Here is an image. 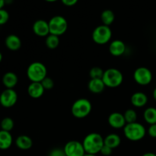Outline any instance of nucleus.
<instances>
[{
	"mask_svg": "<svg viewBox=\"0 0 156 156\" xmlns=\"http://www.w3.org/2000/svg\"><path fill=\"white\" fill-rule=\"evenodd\" d=\"M5 47L12 51H17L21 47V41L19 37L15 34H9L5 40Z\"/></svg>",
	"mask_w": 156,
	"mask_h": 156,
	"instance_id": "nucleus-15",
	"label": "nucleus"
},
{
	"mask_svg": "<svg viewBox=\"0 0 156 156\" xmlns=\"http://www.w3.org/2000/svg\"><path fill=\"white\" fill-rule=\"evenodd\" d=\"M84 156H98L97 155H94V154H85Z\"/></svg>",
	"mask_w": 156,
	"mask_h": 156,
	"instance_id": "nucleus-39",
	"label": "nucleus"
},
{
	"mask_svg": "<svg viewBox=\"0 0 156 156\" xmlns=\"http://www.w3.org/2000/svg\"><path fill=\"white\" fill-rule=\"evenodd\" d=\"M123 134L129 141H140L145 137L146 129L142 123L135 122L132 123H126L123 127Z\"/></svg>",
	"mask_w": 156,
	"mask_h": 156,
	"instance_id": "nucleus-2",
	"label": "nucleus"
},
{
	"mask_svg": "<svg viewBox=\"0 0 156 156\" xmlns=\"http://www.w3.org/2000/svg\"><path fill=\"white\" fill-rule=\"evenodd\" d=\"M45 44L47 48L50 49V50H54V49L57 48L58 46H59V37L58 36H56V35L50 34L46 37Z\"/></svg>",
	"mask_w": 156,
	"mask_h": 156,
	"instance_id": "nucleus-24",
	"label": "nucleus"
},
{
	"mask_svg": "<svg viewBox=\"0 0 156 156\" xmlns=\"http://www.w3.org/2000/svg\"><path fill=\"white\" fill-rule=\"evenodd\" d=\"M133 79L138 85L146 86L152 82V73L150 69L146 67H139L133 73Z\"/></svg>",
	"mask_w": 156,
	"mask_h": 156,
	"instance_id": "nucleus-8",
	"label": "nucleus"
},
{
	"mask_svg": "<svg viewBox=\"0 0 156 156\" xmlns=\"http://www.w3.org/2000/svg\"><path fill=\"white\" fill-rule=\"evenodd\" d=\"M104 71L101 67L94 66L91 68L89 71V76L91 77V79H102L104 76Z\"/></svg>",
	"mask_w": 156,
	"mask_h": 156,
	"instance_id": "nucleus-27",
	"label": "nucleus"
},
{
	"mask_svg": "<svg viewBox=\"0 0 156 156\" xmlns=\"http://www.w3.org/2000/svg\"><path fill=\"white\" fill-rule=\"evenodd\" d=\"M45 89L41 82H31L27 87V93L32 98H40L44 94Z\"/></svg>",
	"mask_w": 156,
	"mask_h": 156,
	"instance_id": "nucleus-14",
	"label": "nucleus"
},
{
	"mask_svg": "<svg viewBox=\"0 0 156 156\" xmlns=\"http://www.w3.org/2000/svg\"><path fill=\"white\" fill-rule=\"evenodd\" d=\"M92 110V105L90 101L86 98L76 100L72 106L71 111L73 117L78 119H82L88 117Z\"/></svg>",
	"mask_w": 156,
	"mask_h": 156,
	"instance_id": "nucleus-5",
	"label": "nucleus"
},
{
	"mask_svg": "<svg viewBox=\"0 0 156 156\" xmlns=\"http://www.w3.org/2000/svg\"><path fill=\"white\" fill-rule=\"evenodd\" d=\"M152 96H153L154 100H155L156 101V88L153 90V92H152Z\"/></svg>",
	"mask_w": 156,
	"mask_h": 156,
	"instance_id": "nucleus-37",
	"label": "nucleus"
},
{
	"mask_svg": "<svg viewBox=\"0 0 156 156\" xmlns=\"http://www.w3.org/2000/svg\"><path fill=\"white\" fill-rule=\"evenodd\" d=\"M101 20L103 24L107 26L111 25L115 20V14L114 12L110 9H106L103 11L101 15Z\"/></svg>",
	"mask_w": 156,
	"mask_h": 156,
	"instance_id": "nucleus-23",
	"label": "nucleus"
},
{
	"mask_svg": "<svg viewBox=\"0 0 156 156\" xmlns=\"http://www.w3.org/2000/svg\"><path fill=\"white\" fill-rule=\"evenodd\" d=\"M108 120L110 126L114 129H122L126 124L123 114L119 112H114L110 114Z\"/></svg>",
	"mask_w": 156,
	"mask_h": 156,
	"instance_id": "nucleus-12",
	"label": "nucleus"
},
{
	"mask_svg": "<svg viewBox=\"0 0 156 156\" xmlns=\"http://www.w3.org/2000/svg\"><path fill=\"white\" fill-rule=\"evenodd\" d=\"M2 84L6 88L13 89L18 82V77L13 72L5 73L2 76Z\"/></svg>",
	"mask_w": 156,
	"mask_h": 156,
	"instance_id": "nucleus-16",
	"label": "nucleus"
},
{
	"mask_svg": "<svg viewBox=\"0 0 156 156\" xmlns=\"http://www.w3.org/2000/svg\"><path fill=\"white\" fill-rule=\"evenodd\" d=\"M9 14L5 9H0V26L4 25L9 21Z\"/></svg>",
	"mask_w": 156,
	"mask_h": 156,
	"instance_id": "nucleus-29",
	"label": "nucleus"
},
{
	"mask_svg": "<svg viewBox=\"0 0 156 156\" xmlns=\"http://www.w3.org/2000/svg\"><path fill=\"white\" fill-rule=\"evenodd\" d=\"M148 134L152 138H156V123L150 125L147 131Z\"/></svg>",
	"mask_w": 156,
	"mask_h": 156,
	"instance_id": "nucleus-31",
	"label": "nucleus"
},
{
	"mask_svg": "<svg viewBox=\"0 0 156 156\" xmlns=\"http://www.w3.org/2000/svg\"><path fill=\"white\" fill-rule=\"evenodd\" d=\"M82 145L85 149V153L97 155L98 153H100L101 149L105 145L104 138L101 134L91 133L84 138Z\"/></svg>",
	"mask_w": 156,
	"mask_h": 156,
	"instance_id": "nucleus-1",
	"label": "nucleus"
},
{
	"mask_svg": "<svg viewBox=\"0 0 156 156\" xmlns=\"http://www.w3.org/2000/svg\"><path fill=\"white\" fill-rule=\"evenodd\" d=\"M13 143V137L10 132L0 130V149L6 150L12 146Z\"/></svg>",
	"mask_w": 156,
	"mask_h": 156,
	"instance_id": "nucleus-18",
	"label": "nucleus"
},
{
	"mask_svg": "<svg viewBox=\"0 0 156 156\" xmlns=\"http://www.w3.org/2000/svg\"><path fill=\"white\" fill-rule=\"evenodd\" d=\"M66 156H84L85 151L82 143L76 140L68 142L63 148Z\"/></svg>",
	"mask_w": 156,
	"mask_h": 156,
	"instance_id": "nucleus-9",
	"label": "nucleus"
},
{
	"mask_svg": "<svg viewBox=\"0 0 156 156\" xmlns=\"http://www.w3.org/2000/svg\"><path fill=\"white\" fill-rule=\"evenodd\" d=\"M15 145L21 150H28L33 146V141L28 136L21 135L15 140Z\"/></svg>",
	"mask_w": 156,
	"mask_h": 156,
	"instance_id": "nucleus-19",
	"label": "nucleus"
},
{
	"mask_svg": "<svg viewBox=\"0 0 156 156\" xmlns=\"http://www.w3.org/2000/svg\"><path fill=\"white\" fill-rule=\"evenodd\" d=\"M50 34L59 37L64 34L68 29V22L64 17L56 15L48 21Z\"/></svg>",
	"mask_w": 156,
	"mask_h": 156,
	"instance_id": "nucleus-7",
	"label": "nucleus"
},
{
	"mask_svg": "<svg viewBox=\"0 0 156 156\" xmlns=\"http://www.w3.org/2000/svg\"><path fill=\"white\" fill-rule=\"evenodd\" d=\"M130 101L135 108H143L147 105L148 97L145 93L137 91L131 96Z\"/></svg>",
	"mask_w": 156,
	"mask_h": 156,
	"instance_id": "nucleus-17",
	"label": "nucleus"
},
{
	"mask_svg": "<svg viewBox=\"0 0 156 156\" xmlns=\"http://www.w3.org/2000/svg\"><path fill=\"white\" fill-rule=\"evenodd\" d=\"M46 2H55L58 1V0H44Z\"/></svg>",
	"mask_w": 156,
	"mask_h": 156,
	"instance_id": "nucleus-38",
	"label": "nucleus"
},
{
	"mask_svg": "<svg viewBox=\"0 0 156 156\" xmlns=\"http://www.w3.org/2000/svg\"><path fill=\"white\" fill-rule=\"evenodd\" d=\"M143 118L145 121L149 125L156 123V108L154 107H149L146 108L143 113Z\"/></svg>",
	"mask_w": 156,
	"mask_h": 156,
	"instance_id": "nucleus-22",
	"label": "nucleus"
},
{
	"mask_svg": "<svg viewBox=\"0 0 156 156\" xmlns=\"http://www.w3.org/2000/svg\"><path fill=\"white\" fill-rule=\"evenodd\" d=\"M47 69L44 63L34 62L27 69V76L31 82H41L47 77Z\"/></svg>",
	"mask_w": 156,
	"mask_h": 156,
	"instance_id": "nucleus-3",
	"label": "nucleus"
},
{
	"mask_svg": "<svg viewBox=\"0 0 156 156\" xmlns=\"http://www.w3.org/2000/svg\"><path fill=\"white\" fill-rule=\"evenodd\" d=\"M142 156H156V154L153 152H146V153L143 154Z\"/></svg>",
	"mask_w": 156,
	"mask_h": 156,
	"instance_id": "nucleus-34",
	"label": "nucleus"
},
{
	"mask_svg": "<svg viewBox=\"0 0 156 156\" xmlns=\"http://www.w3.org/2000/svg\"><path fill=\"white\" fill-rule=\"evenodd\" d=\"M104 143L105 146L111 148L112 149L118 147L121 143V139L120 136L116 133H111L104 138Z\"/></svg>",
	"mask_w": 156,
	"mask_h": 156,
	"instance_id": "nucleus-21",
	"label": "nucleus"
},
{
	"mask_svg": "<svg viewBox=\"0 0 156 156\" xmlns=\"http://www.w3.org/2000/svg\"><path fill=\"white\" fill-rule=\"evenodd\" d=\"M15 126L13 120L11 117H5L2 120L1 123H0V126H1L2 130L7 131V132H10L12 130Z\"/></svg>",
	"mask_w": 156,
	"mask_h": 156,
	"instance_id": "nucleus-25",
	"label": "nucleus"
},
{
	"mask_svg": "<svg viewBox=\"0 0 156 156\" xmlns=\"http://www.w3.org/2000/svg\"><path fill=\"white\" fill-rule=\"evenodd\" d=\"M126 51V45L120 40H114L109 45V52L112 56H120Z\"/></svg>",
	"mask_w": 156,
	"mask_h": 156,
	"instance_id": "nucleus-13",
	"label": "nucleus"
},
{
	"mask_svg": "<svg viewBox=\"0 0 156 156\" xmlns=\"http://www.w3.org/2000/svg\"><path fill=\"white\" fill-rule=\"evenodd\" d=\"M105 85L103 80L101 79H91L88 84V88L91 93L94 94H100L103 92L105 88Z\"/></svg>",
	"mask_w": 156,
	"mask_h": 156,
	"instance_id": "nucleus-20",
	"label": "nucleus"
},
{
	"mask_svg": "<svg viewBox=\"0 0 156 156\" xmlns=\"http://www.w3.org/2000/svg\"><path fill=\"white\" fill-rule=\"evenodd\" d=\"M61 2H62V3L64 5L71 7V6H73L76 4H77L79 0H61Z\"/></svg>",
	"mask_w": 156,
	"mask_h": 156,
	"instance_id": "nucleus-33",
	"label": "nucleus"
},
{
	"mask_svg": "<svg viewBox=\"0 0 156 156\" xmlns=\"http://www.w3.org/2000/svg\"><path fill=\"white\" fill-rule=\"evenodd\" d=\"M5 5V0H0V9H3Z\"/></svg>",
	"mask_w": 156,
	"mask_h": 156,
	"instance_id": "nucleus-35",
	"label": "nucleus"
},
{
	"mask_svg": "<svg viewBox=\"0 0 156 156\" xmlns=\"http://www.w3.org/2000/svg\"><path fill=\"white\" fill-rule=\"evenodd\" d=\"M49 156H66L63 149H54L50 152Z\"/></svg>",
	"mask_w": 156,
	"mask_h": 156,
	"instance_id": "nucleus-32",
	"label": "nucleus"
},
{
	"mask_svg": "<svg viewBox=\"0 0 156 156\" xmlns=\"http://www.w3.org/2000/svg\"><path fill=\"white\" fill-rule=\"evenodd\" d=\"M33 31L37 36L44 37H47L50 34V27H49V24L47 21L42 19L37 20L33 24Z\"/></svg>",
	"mask_w": 156,
	"mask_h": 156,
	"instance_id": "nucleus-11",
	"label": "nucleus"
},
{
	"mask_svg": "<svg viewBox=\"0 0 156 156\" xmlns=\"http://www.w3.org/2000/svg\"><path fill=\"white\" fill-rule=\"evenodd\" d=\"M126 123H132L136 122L137 120V114L135 110L128 109L125 111L123 114Z\"/></svg>",
	"mask_w": 156,
	"mask_h": 156,
	"instance_id": "nucleus-26",
	"label": "nucleus"
},
{
	"mask_svg": "<svg viewBox=\"0 0 156 156\" xmlns=\"http://www.w3.org/2000/svg\"><path fill=\"white\" fill-rule=\"evenodd\" d=\"M2 53L0 52V62H2Z\"/></svg>",
	"mask_w": 156,
	"mask_h": 156,
	"instance_id": "nucleus-40",
	"label": "nucleus"
},
{
	"mask_svg": "<svg viewBox=\"0 0 156 156\" xmlns=\"http://www.w3.org/2000/svg\"><path fill=\"white\" fill-rule=\"evenodd\" d=\"M112 151H113V149H111V148H110V147H108V146L104 145L103 147H102L101 149L100 153L104 156H109L112 154Z\"/></svg>",
	"mask_w": 156,
	"mask_h": 156,
	"instance_id": "nucleus-30",
	"label": "nucleus"
},
{
	"mask_svg": "<svg viewBox=\"0 0 156 156\" xmlns=\"http://www.w3.org/2000/svg\"><path fill=\"white\" fill-rule=\"evenodd\" d=\"M41 83L42 84L43 87L45 90H50L54 87V81L48 76H47Z\"/></svg>",
	"mask_w": 156,
	"mask_h": 156,
	"instance_id": "nucleus-28",
	"label": "nucleus"
},
{
	"mask_svg": "<svg viewBox=\"0 0 156 156\" xmlns=\"http://www.w3.org/2000/svg\"><path fill=\"white\" fill-rule=\"evenodd\" d=\"M18 101V94L14 89L6 88L0 94V105L5 108L13 107Z\"/></svg>",
	"mask_w": 156,
	"mask_h": 156,
	"instance_id": "nucleus-10",
	"label": "nucleus"
},
{
	"mask_svg": "<svg viewBox=\"0 0 156 156\" xmlns=\"http://www.w3.org/2000/svg\"><path fill=\"white\" fill-rule=\"evenodd\" d=\"M102 80L106 87L111 88H117L123 83V76L117 69L110 68L105 71Z\"/></svg>",
	"mask_w": 156,
	"mask_h": 156,
	"instance_id": "nucleus-4",
	"label": "nucleus"
},
{
	"mask_svg": "<svg viewBox=\"0 0 156 156\" xmlns=\"http://www.w3.org/2000/svg\"><path fill=\"white\" fill-rule=\"evenodd\" d=\"M112 37V30L109 26L101 24L94 29L92 32V40L99 45L106 44Z\"/></svg>",
	"mask_w": 156,
	"mask_h": 156,
	"instance_id": "nucleus-6",
	"label": "nucleus"
},
{
	"mask_svg": "<svg viewBox=\"0 0 156 156\" xmlns=\"http://www.w3.org/2000/svg\"><path fill=\"white\" fill-rule=\"evenodd\" d=\"M13 1L14 0H5V5H10L13 2Z\"/></svg>",
	"mask_w": 156,
	"mask_h": 156,
	"instance_id": "nucleus-36",
	"label": "nucleus"
}]
</instances>
